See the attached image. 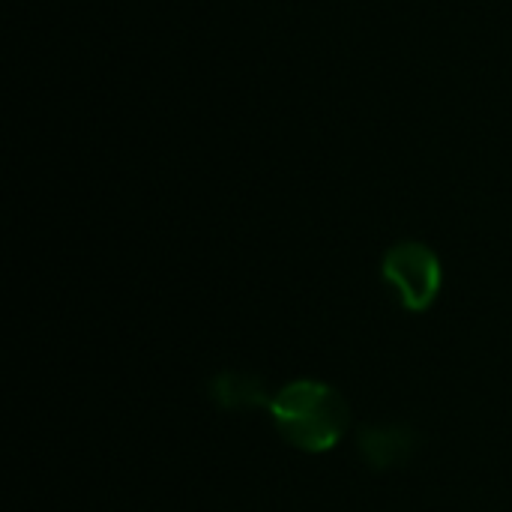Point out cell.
<instances>
[{
  "mask_svg": "<svg viewBox=\"0 0 512 512\" xmlns=\"http://www.w3.org/2000/svg\"><path fill=\"white\" fill-rule=\"evenodd\" d=\"M420 438L402 423H363L357 432V450L375 471H393L414 459Z\"/></svg>",
  "mask_w": 512,
  "mask_h": 512,
  "instance_id": "3",
  "label": "cell"
},
{
  "mask_svg": "<svg viewBox=\"0 0 512 512\" xmlns=\"http://www.w3.org/2000/svg\"><path fill=\"white\" fill-rule=\"evenodd\" d=\"M381 270L408 312H426L441 294V282H444L441 261L423 243H414V240L396 243L384 255Z\"/></svg>",
  "mask_w": 512,
  "mask_h": 512,
  "instance_id": "2",
  "label": "cell"
},
{
  "mask_svg": "<svg viewBox=\"0 0 512 512\" xmlns=\"http://www.w3.org/2000/svg\"><path fill=\"white\" fill-rule=\"evenodd\" d=\"M273 426L291 447L303 453L333 450L351 429V408L345 396L324 381H294L270 402Z\"/></svg>",
  "mask_w": 512,
  "mask_h": 512,
  "instance_id": "1",
  "label": "cell"
},
{
  "mask_svg": "<svg viewBox=\"0 0 512 512\" xmlns=\"http://www.w3.org/2000/svg\"><path fill=\"white\" fill-rule=\"evenodd\" d=\"M207 393L213 399V405H219L222 411H258V408H270V387L261 375L255 372H219L210 378Z\"/></svg>",
  "mask_w": 512,
  "mask_h": 512,
  "instance_id": "4",
  "label": "cell"
}]
</instances>
